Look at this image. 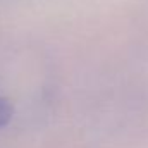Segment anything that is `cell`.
<instances>
[{
  "instance_id": "6da1fadb",
  "label": "cell",
  "mask_w": 148,
  "mask_h": 148,
  "mask_svg": "<svg viewBox=\"0 0 148 148\" xmlns=\"http://www.w3.org/2000/svg\"><path fill=\"white\" fill-rule=\"evenodd\" d=\"M12 114H14L12 103H10L5 97L0 95V127H3V126H7V124L10 122Z\"/></svg>"
}]
</instances>
